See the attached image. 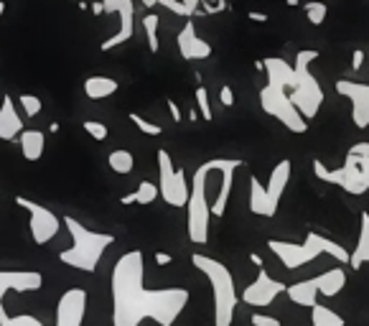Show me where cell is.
Here are the masks:
<instances>
[{"label": "cell", "instance_id": "277c9868", "mask_svg": "<svg viewBox=\"0 0 369 326\" xmlns=\"http://www.w3.org/2000/svg\"><path fill=\"white\" fill-rule=\"evenodd\" d=\"M191 263L199 273H204V278L212 283L214 293V326H232L234 311L240 303V293L234 288V278L225 263H219L209 255H191Z\"/></svg>", "mask_w": 369, "mask_h": 326}, {"label": "cell", "instance_id": "f35d334b", "mask_svg": "<svg viewBox=\"0 0 369 326\" xmlns=\"http://www.w3.org/2000/svg\"><path fill=\"white\" fill-rule=\"evenodd\" d=\"M349 153H359V155H369V143H354L349 148Z\"/></svg>", "mask_w": 369, "mask_h": 326}, {"label": "cell", "instance_id": "6da1fadb", "mask_svg": "<svg viewBox=\"0 0 369 326\" xmlns=\"http://www.w3.org/2000/svg\"><path fill=\"white\" fill-rule=\"evenodd\" d=\"M145 263L140 250L125 253L112 268V326H140L153 321L158 326H173L181 311L189 306L191 293L186 288H148L143 283Z\"/></svg>", "mask_w": 369, "mask_h": 326}, {"label": "cell", "instance_id": "4fadbf2b", "mask_svg": "<svg viewBox=\"0 0 369 326\" xmlns=\"http://www.w3.org/2000/svg\"><path fill=\"white\" fill-rule=\"evenodd\" d=\"M16 204L28 212V229H31V237H34V242L36 244H49L56 235H59L62 219L56 217L49 207L36 204V201H31L28 197H21V194L16 197Z\"/></svg>", "mask_w": 369, "mask_h": 326}, {"label": "cell", "instance_id": "9a60e30c", "mask_svg": "<svg viewBox=\"0 0 369 326\" xmlns=\"http://www.w3.org/2000/svg\"><path fill=\"white\" fill-rule=\"evenodd\" d=\"M44 286V275L36 271H0V324L8 318L5 311V293H34Z\"/></svg>", "mask_w": 369, "mask_h": 326}, {"label": "cell", "instance_id": "60d3db41", "mask_svg": "<svg viewBox=\"0 0 369 326\" xmlns=\"http://www.w3.org/2000/svg\"><path fill=\"white\" fill-rule=\"evenodd\" d=\"M92 13H94V16H99V13H102V3H99V0H94V3H92Z\"/></svg>", "mask_w": 369, "mask_h": 326}, {"label": "cell", "instance_id": "bcb514c9", "mask_svg": "<svg viewBox=\"0 0 369 326\" xmlns=\"http://www.w3.org/2000/svg\"><path fill=\"white\" fill-rule=\"evenodd\" d=\"M207 3H216V0H207Z\"/></svg>", "mask_w": 369, "mask_h": 326}, {"label": "cell", "instance_id": "7a4b0ae2", "mask_svg": "<svg viewBox=\"0 0 369 326\" xmlns=\"http://www.w3.org/2000/svg\"><path fill=\"white\" fill-rule=\"evenodd\" d=\"M262 72H268V84L260 90V105L262 110L275 118L278 123L288 127L290 133H306L308 123L303 120V115L296 110V105L290 102L288 90L293 82V66L285 64L283 59H265L262 62Z\"/></svg>", "mask_w": 369, "mask_h": 326}, {"label": "cell", "instance_id": "74e56055", "mask_svg": "<svg viewBox=\"0 0 369 326\" xmlns=\"http://www.w3.org/2000/svg\"><path fill=\"white\" fill-rule=\"evenodd\" d=\"M247 18L255 21V23H268V13H260V10H250Z\"/></svg>", "mask_w": 369, "mask_h": 326}, {"label": "cell", "instance_id": "52a82bcc", "mask_svg": "<svg viewBox=\"0 0 369 326\" xmlns=\"http://www.w3.org/2000/svg\"><path fill=\"white\" fill-rule=\"evenodd\" d=\"M216 161L201 163L194 179L189 184V199H186V229H189V240L194 244H207L209 242V225H212V209L207 199V179L209 173L216 168Z\"/></svg>", "mask_w": 369, "mask_h": 326}, {"label": "cell", "instance_id": "5b68a950", "mask_svg": "<svg viewBox=\"0 0 369 326\" xmlns=\"http://www.w3.org/2000/svg\"><path fill=\"white\" fill-rule=\"evenodd\" d=\"M268 247H270V253L275 255L288 271H298V268H303V265L314 263L318 255H331L336 263H349L346 247H342V244L329 240V237L318 235V232H308L306 242H301V244L283 242V240H270Z\"/></svg>", "mask_w": 369, "mask_h": 326}, {"label": "cell", "instance_id": "ba28073f", "mask_svg": "<svg viewBox=\"0 0 369 326\" xmlns=\"http://www.w3.org/2000/svg\"><path fill=\"white\" fill-rule=\"evenodd\" d=\"M290 173H293V163H290L288 158H283V161L275 163L268 184H260L257 176L250 179V212H253V214L265 217V219H270L278 214L280 199H283V194H285Z\"/></svg>", "mask_w": 369, "mask_h": 326}, {"label": "cell", "instance_id": "7bdbcfd3", "mask_svg": "<svg viewBox=\"0 0 369 326\" xmlns=\"http://www.w3.org/2000/svg\"><path fill=\"white\" fill-rule=\"evenodd\" d=\"M288 5L290 8H296V5H301V0H288Z\"/></svg>", "mask_w": 369, "mask_h": 326}, {"label": "cell", "instance_id": "30bf717a", "mask_svg": "<svg viewBox=\"0 0 369 326\" xmlns=\"http://www.w3.org/2000/svg\"><path fill=\"white\" fill-rule=\"evenodd\" d=\"M346 288V271L344 268H329L321 275H314L308 281H298L293 286H285V296H288L296 306L311 308L318 303V296L333 299Z\"/></svg>", "mask_w": 369, "mask_h": 326}, {"label": "cell", "instance_id": "d4e9b609", "mask_svg": "<svg viewBox=\"0 0 369 326\" xmlns=\"http://www.w3.org/2000/svg\"><path fill=\"white\" fill-rule=\"evenodd\" d=\"M107 166L120 176H127V173L136 171V155L130 153L127 148H117L107 155Z\"/></svg>", "mask_w": 369, "mask_h": 326}, {"label": "cell", "instance_id": "e0dca14e", "mask_svg": "<svg viewBox=\"0 0 369 326\" xmlns=\"http://www.w3.org/2000/svg\"><path fill=\"white\" fill-rule=\"evenodd\" d=\"M336 92L342 97H349L351 102V120L357 127L369 125V84L364 82H349V79H339L336 82Z\"/></svg>", "mask_w": 369, "mask_h": 326}, {"label": "cell", "instance_id": "ab89813d", "mask_svg": "<svg viewBox=\"0 0 369 326\" xmlns=\"http://www.w3.org/2000/svg\"><path fill=\"white\" fill-rule=\"evenodd\" d=\"M155 263H158V265H171V263H173V255H168V253H155Z\"/></svg>", "mask_w": 369, "mask_h": 326}, {"label": "cell", "instance_id": "e575fe53", "mask_svg": "<svg viewBox=\"0 0 369 326\" xmlns=\"http://www.w3.org/2000/svg\"><path fill=\"white\" fill-rule=\"evenodd\" d=\"M219 100H222V105H225V108H232V105H234V90L229 87V84H225V87L219 90Z\"/></svg>", "mask_w": 369, "mask_h": 326}, {"label": "cell", "instance_id": "f6af8a7d", "mask_svg": "<svg viewBox=\"0 0 369 326\" xmlns=\"http://www.w3.org/2000/svg\"><path fill=\"white\" fill-rule=\"evenodd\" d=\"M5 13V0H0V16Z\"/></svg>", "mask_w": 369, "mask_h": 326}, {"label": "cell", "instance_id": "7402d4cb", "mask_svg": "<svg viewBox=\"0 0 369 326\" xmlns=\"http://www.w3.org/2000/svg\"><path fill=\"white\" fill-rule=\"evenodd\" d=\"M18 145H21V155L26 158L28 163L38 161L46 151V136L41 130H21L18 133Z\"/></svg>", "mask_w": 369, "mask_h": 326}, {"label": "cell", "instance_id": "b9f144b4", "mask_svg": "<svg viewBox=\"0 0 369 326\" xmlns=\"http://www.w3.org/2000/svg\"><path fill=\"white\" fill-rule=\"evenodd\" d=\"M250 260H253V263L257 265V268H262V258H260V255H257V253L250 255Z\"/></svg>", "mask_w": 369, "mask_h": 326}, {"label": "cell", "instance_id": "8992f818", "mask_svg": "<svg viewBox=\"0 0 369 326\" xmlns=\"http://www.w3.org/2000/svg\"><path fill=\"white\" fill-rule=\"evenodd\" d=\"M316 49H303L296 54V64H293V82H290L288 97L296 105V110L303 115V120H314L321 110L324 102V90L316 79V74L311 72V64L318 59Z\"/></svg>", "mask_w": 369, "mask_h": 326}, {"label": "cell", "instance_id": "484cf974", "mask_svg": "<svg viewBox=\"0 0 369 326\" xmlns=\"http://www.w3.org/2000/svg\"><path fill=\"white\" fill-rule=\"evenodd\" d=\"M311 321L314 326H344V316H339L333 308L324 306V303H314L311 306Z\"/></svg>", "mask_w": 369, "mask_h": 326}, {"label": "cell", "instance_id": "2e32d148", "mask_svg": "<svg viewBox=\"0 0 369 326\" xmlns=\"http://www.w3.org/2000/svg\"><path fill=\"white\" fill-rule=\"evenodd\" d=\"M280 293H285V283L275 281V278H272V275L265 271V268H260L257 278H255V281L242 290V296H240V299H242L247 306L268 308L272 301L278 299Z\"/></svg>", "mask_w": 369, "mask_h": 326}, {"label": "cell", "instance_id": "f546056e", "mask_svg": "<svg viewBox=\"0 0 369 326\" xmlns=\"http://www.w3.org/2000/svg\"><path fill=\"white\" fill-rule=\"evenodd\" d=\"M81 127H84V133L92 138V140H107V136H110V127L105 125V123H97V120H84L81 123Z\"/></svg>", "mask_w": 369, "mask_h": 326}, {"label": "cell", "instance_id": "8d00e7d4", "mask_svg": "<svg viewBox=\"0 0 369 326\" xmlns=\"http://www.w3.org/2000/svg\"><path fill=\"white\" fill-rule=\"evenodd\" d=\"M361 64H364V51L357 49V51L351 54V69H361Z\"/></svg>", "mask_w": 369, "mask_h": 326}, {"label": "cell", "instance_id": "1f68e13d", "mask_svg": "<svg viewBox=\"0 0 369 326\" xmlns=\"http://www.w3.org/2000/svg\"><path fill=\"white\" fill-rule=\"evenodd\" d=\"M18 102H21V108H23V112H26L28 118H36L38 112H41V97H36V95H28V92H23L18 97Z\"/></svg>", "mask_w": 369, "mask_h": 326}, {"label": "cell", "instance_id": "603a6c76", "mask_svg": "<svg viewBox=\"0 0 369 326\" xmlns=\"http://www.w3.org/2000/svg\"><path fill=\"white\" fill-rule=\"evenodd\" d=\"M81 90L90 100H105V97H112L120 90V82H115L112 77H105V74H94V77L84 79Z\"/></svg>", "mask_w": 369, "mask_h": 326}, {"label": "cell", "instance_id": "9c48e42d", "mask_svg": "<svg viewBox=\"0 0 369 326\" xmlns=\"http://www.w3.org/2000/svg\"><path fill=\"white\" fill-rule=\"evenodd\" d=\"M314 173L316 179H321L326 184H336L339 189L346 194H367L369 189V155L359 153H346V161L339 168H326L324 161H314Z\"/></svg>", "mask_w": 369, "mask_h": 326}, {"label": "cell", "instance_id": "5bb4252c", "mask_svg": "<svg viewBox=\"0 0 369 326\" xmlns=\"http://www.w3.org/2000/svg\"><path fill=\"white\" fill-rule=\"evenodd\" d=\"M99 3H102V13H117L120 16L117 34H112L107 41H102V46H99L102 51H112L125 41H130L133 34H136V3L133 0H99Z\"/></svg>", "mask_w": 369, "mask_h": 326}, {"label": "cell", "instance_id": "d590c367", "mask_svg": "<svg viewBox=\"0 0 369 326\" xmlns=\"http://www.w3.org/2000/svg\"><path fill=\"white\" fill-rule=\"evenodd\" d=\"M166 108H168V112H171L173 123H181V120H183V115H181V110H179V102L166 100Z\"/></svg>", "mask_w": 369, "mask_h": 326}, {"label": "cell", "instance_id": "ac0fdd59", "mask_svg": "<svg viewBox=\"0 0 369 326\" xmlns=\"http://www.w3.org/2000/svg\"><path fill=\"white\" fill-rule=\"evenodd\" d=\"M176 41H179V51L186 62H201V59H209V56H212V46H209L204 38H199L194 21H186V23H183V31L179 34Z\"/></svg>", "mask_w": 369, "mask_h": 326}, {"label": "cell", "instance_id": "f1b7e54d", "mask_svg": "<svg viewBox=\"0 0 369 326\" xmlns=\"http://www.w3.org/2000/svg\"><path fill=\"white\" fill-rule=\"evenodd\" d=\"M196 108L199 112L204 115V123H212L214 120V112H212V102H209V92L204 84H199L196 87Z\"/></svg>", "mask_w": 369, "mask_h": 326}, {"label": "cell", "instance_id": "ee69618b", "mask_svg": "<svg viewBox=\"0 0 369 326\" xmlns=\"http://www.w3.org/2000/svg\"><path fill=\"white\" fill-rule=\"evenodd\" d=\"M143 5H148V8H153V5H155V0H143Z\"/></svg>", "mask_w": 369, "mask_h": 326}, {"label": "cell", "instance_id": "8fae6325", "mask_svg": "<svg viewBox=\"0 0 369 326\" xmlns=\"http://www.w3.org/2000/svg\"><path fill=\"white\" fill-rule=\"evenodd\" d=\"M87 316V290L84 288H69L62 293V299L56 303V321L51 326H81ZM0 326H46L36 316H8Z\"/></svg>", "mask_w": 369, "mask_h": 326}, {"label": "cell", "instance_id": "ffe728a7", "mask_svg": "<svg viewBox=\"0 0 369 326\" xmlns=\"http://www.w3.org/2000/svg\"><path fill=\"white\" fill-rule=\"evenodd\" d=\"M23 130V120L16 112V102L10 95L3 97V105H0V140H16L18 133Z\"/></svg>", "mask_w": 369, "mask_h": 326}, {"label": "cell", "instance_id": "836d02e7", "mask_svg": "<svg viewBox=\"0 0 369 326\" xmlns=\"http://www.w3.org/2000/svg\"><path fill=\"white\" fill-rule=\"evenodd\" d=\"M155 3H161L163 8H168L171 13H176V16H183V18H186V13H183V5H181V0H155Z\"/></svg>", "mask_w": 369, "mask_h": 326}, {"label": "cell", "instance_id": "44dd1931", "mask_svg": "<svg viewBox=\"0 0 369 326\" xmlns=\"http://www.w3.org/2000/svg\"><path fill=\"white\" fill-rule=\"evenodd\" d=\"M369 263V214H359V237H357V247L349 253V268L351 271H361V265Z\"/></svg>", "mask_w": 369, "mask_h": 326}, {"label": "cell", "instance_id": "7c38bea8", "mask_svg": "<svg viewBox=\"0 0 369 326\" xmlns=\"http://www.w3.org/2000/svg\"><path fill=\"white\" fill-rule=\"evenodd\" d=\"M158 158V197H163L166 204L171 207H186V199H189V181H186V173L183 168H176L173 166V158L168 151H158L155 153Z\"/></svg>", "mask_w": 369, "mask_h": 326}, {"label": "cell", "instance_id": "d6a6232c", "mask_svg": "<svg viewBox=\"0 0 369 326\" xmlns=\"http://www.w3.org/2000/svg\"><path fill=\"white\" fill-rule=\"evenodd\" d=\"M253 326H280V321L275 316H265V314H253L250 316Z\"/></svg>", "mask_w": 369, "mask_h": 326}, {"label": "cell", "instance_id": "cb8c5ba5", "mask_svg": "<svg viewBox=\"0 0 369 326\" xmlns=\"http://www.w3.org/2000/svg\"><path fill=\"white\" fill-rule=\"evenodd\" d=\"M158 199V186L153 181H140L138 184V189L133 194H125V197H120V204H153Z\"/></svg>", "mask_w": 369, "mask_h": 326}, {"label": "cell", "instance_id": "d6986e66", "mask_svg": "<svg viewBox=\"0 0 369 326\" xmlns=\"http://www.w3.org/2000/svg\"><path fill=\"white\" fill-rule=\"evenodd\" d=\"M240 166H242V161H240V158H225V163H222V168H219V173H222V186H219L216 199L209 204V209H212V217H225L227 204H229V194H232L234 171H237Z\"/></svg>", "mask_w": 369, "mask_h": 326}, {"label": "cell", "instance_id": "83f0119b", "mask_svg": "<svg viewBox=\"0 0 369 326\" xmlns=\"http://www.w3.org/2000/svg\"><path fill=\"white\" fill-rule=\"evenodd\" d=\"M303 13H306V18L311 21V26H321L326 21L329 5H326L324 0H306V3H303Z\"/></svg>", "mask_w": 369, "mask_h": 326}, {"label": "cell", "instance_id": "3957f363", "mask_svg": "<svg viewBox=\"0 0 369 326\" xmlns=\"http://www.w3.org/2000/svg\"><path fill=\"white\" fill-rule=\"evenodd\" d=\"M64 225L69 229L72 244L59 253V260L64 265H69L74 271L94 273L97 271L102 255L107 253L110 244H115V235L110 232H94L90 227H84L74 217H64Z\"/></svg>", "mask_w": 369, "mask_h": 326}, {"label": "cell", "instance_id": "4316f807", "mask_svg": "<svg viewBox=\"0 0 369 326\" xmlns=\"http://www.w3.org/2000/svg\"><path fill=\"white\" fill-rule=\"evenodd\" d=\"M158 26H161V18H158L155 13H148L143 18V31H145V38H148V49H151L153 54H158V49H161V44H158Z\"/></svg>", "mask_w": 369, "mask_h": 326}, {"label": "cell", "instance_id": "4dcf8cb0", "mask_svg": "<svg viewBox=\"0 0 369 326\" xmlns=\"http://www.w3.org/2000/svg\"><path fill=\"white\" fill-rule=\"evenodd\" d=\"M130 120L136 123V127L143 133V136H151V138H158L163 133L161 125H155V123H151V120H145L143 115H138V112H130Z\"/></svg>", "mask_w": 369, "mask_h": 326}]
</instances>
